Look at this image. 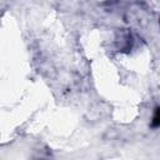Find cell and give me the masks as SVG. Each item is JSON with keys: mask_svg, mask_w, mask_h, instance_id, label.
<instances>
[{"mask_svg": "<svg viewBox=\"0 0 160 160\" xmlns=\"http://www.w3.org/2000/svg\"><path fill=\"white\" fill-rule=\"evenodd\" d=\"M151 128H160V106L155 109V112L151 119Z\"/></svg>", "mask_w": 160, "mask_h": 160, "instance_id": "cell-1", "label": "cell"}]
</instances>
